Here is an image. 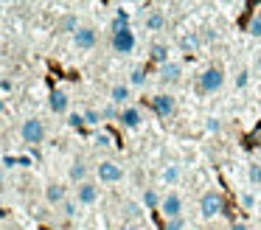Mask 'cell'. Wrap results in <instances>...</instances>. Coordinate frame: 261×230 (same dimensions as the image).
Wrapping results in <instances>:
<instances>
[{
  "label": "cell",
  "mask_w": 261,
  "mask_h": 230,
  "mask_svg": "<svg viewBox=\"0 0 261 230\" xmlns=\"http://www.w3.org/2000/svg\"><path fill=\"white\" fill-rule=\"evenodd\" d=\"M242 202H244V205H247V208H253V202H255V199H253V196H250V194H244V196H242Z\"/></svg>",
  "instance_id": "cell-36"
},
{
  "label": "cell",
  "mask_w": 261,
  "mask_h": 230,
  "mask_svg": "<svg viewBox=\"0 0 261 230\" xmlns=\"http://www.w3.org/2000/svg\"><path fill=\"white\" fill-rule=\"evenodd\" d=\"M186 216H177V219H166V230H186Z\"/></svg>",
  "instance_id": "cell-28"
},
{
  "label": "cell",
  "mask_w": 261,
  "mask_h": 230,
  "mask_svg": "<svg viewBox=\"0 0 261 230\" xmlns=\"http://www.w3.org/2000/svg\"><path fill=\"white\" fill-rule=\"evenodd\" d=\"M258 191H261V188H258Z\"/></svg>",
  "instance_id": "cell-41"
},
{
  "label": "cell",
  "mask_w": 261,
  "mask_h": 230,
  "mask_svg": "<svg viewBox=\"0 0 261 230\" xmlns=\"http://www.w3.org/2000/svg\"><path fill=\"white\" fill-rule=\"evenodd\" d=\"M110 45H113L115 54L121 56H129L138 45V37L129 25H113V37H110Z\"/></svg>",
  "instance_id": "cell-5"
},
{
  "label": "cell",
  "mask_w": 261,
  "mask_h": 230,
  "mask_svg": "<svg viewBox=\"0 0 261 230\" xmlns=\"http://www.w3.org/2000/svg\"><path fill=\"white\" fill-rule=\"evenodd\" d=\"M96 146H110V135L107 132H98L96 135Z\"/></svg>",
  "instance_id": "cell-34"
},
{
  "label": "cell",
  "mask_w": 261,
  "mask_h": 230,
  "mask_svg": "<svg viewBox=\"0 0 261 230\" xmlns=\"http://www.w3.org/2000/svg\"><path fill=\"white\" fill-rule=\"evenodd\" d=\"M158 79L163 84H177L182 79V65H180V62H166V65H160Z\"/></svg>",
  "instance_id": "cell-15"
},
{
  "label": "cell",
  "mask_w": 261,
  "mask_h": 230,
  "mask_svg": "<svg viewBox=\"0 0 261 230\" xmlns=\"http://www.w3.org/2000/svg\"><path fill=\"white\" fill-rule=\"evenodd\" d=\"M62 208H65V216H70V219H73V216H76V208H79V202H76V199L70 202V199H68Z\"/></svg>",
  "instance_id": "cell-30"
},
{
  "label": "cell",
  "mask_w": 261,
  "mask_h": 230,
  "mask_svg": "<svg viewBox=\"0 0 261 230\" xmlns=\"http://www.w3.org/2000/svg\"><path fill=\"white\" fill-rule=\"evenodd\" d=\"M42 196H45V202H48L51 208H62L65 202H68V188H65V183L51 180V183L42 188Z\"/></svg>",
  "instance_id": "cell-9"
},
{
  "label": "cell",
  "mask_w": 261,
  "mask_h": 230,
  "mask_svg": "<svg viewBox=\"0 0 261 230\" xmlns=\"http://www.w3.org/2000/svg\"><path fill=\"white\" fill-rule=\"evenodd\" d=\"M20 138H23V143H29V146L45 143V138H48L45 121H42L40 115H29L23 123H20Z\"/></svg>",
  "instance_id": "cell-4"
},
{
  "label": "cell",
  "mask_w": 261,
  "mask_h": 230,
  "mask_svg": "<svg viewBox=\"0 0 261 230\" xmlns=\"http://www.w3.org/2000/svg\"><path fill=\"white\" fill-rule=\"evenodd\" d=\"M247 183L261 188V163H247Z\"/></svg>",
  "instance_id": "cell-21"
},
{
  "label": "cell",
  "mask_w": 261,
  "mask_h": 230,
  "mask_svg": "<svg viewBox=\"0 0 261 230\" xmlns=\"http://www.w3.org/2000/svg\"><path fill=\"white\" fill-rule=\"evenodd\" d=\"M180 48L186 50V54H194V50L199 48V37H197V31H186V34H180Z\"/></svg>",
  "instance_id": "cell-19"
},
{
  "label": "cell",
  "mask_w": 261,
  "mask_h": 230,
  "mask_svg": "<svg viewBox=\"0 0 261 230\" xmlns=\"http://www.w3.org/2000/svg\"><path fill=\"white\" fill-rule=\"evenodd\" d=\"M247 84H250V70H247V67H242V70L236 73V87H239V90H244Z\"/></svg>",
  "instance_id": "cell-29"
},
{
  "label": "cell",
  "mask_w": 261,
  "mask_h": 230,
  "mask_svg": "<svg viewBox=\"0 0 261 230\" xmlns=\"http://www.w3.org/2000/svg\"><path fill=\"white\" fill-rule=\"evenodd\" d=\"M129 98H132V87H129L126 82L113 84V87H110V104H115V107H129Z\"/></svg>",
  "instance_id": "cell-16"
},
{
  "label": "cell",
  "mask_w": 261,
  "mask_h": 230,
  "mask_svg": "<svg viewBox=\"0 0 261 230\" xmlns=\"http://www.w3.org/2000/svg\"><path fill=\"white\" fill-rule=\"evenodd\" d=\"M68 123H70V126H82V123H85V118H82V112H73V115L68 118Z\"/></svg>",
  "instance_id": "cell-33"
},
{
  "label": "cell",
  "mask_w": 261,
  "mask_h": 230,
  "mask_svg": "<svg viewBox=\"0 0 261 230\" xmlns=\"http://www.w3.org/2000/svg\"><path fill=\"white\" fill-rule=\"evenodd\" d=\"M160 199H163V196H160L154 188H143V194H141L143 208H149V211H158V208H160Z\"/></svg>",
  "instance_id": "cell-20"
},
{
  "label": "cell",
  "mask_w": 261,
  "mask_h": 230,
  "mask_svg": "<svg viewBox=\"0 0 261 230\" xmlns=\"http://www.w3.org/2000/svg\"><path fill=\"white\" fill-rule=\"evenodd\" d=\"M98 45V31L93 25H79L73 34V48L76 50H93Z\"/></svg>",
  "instance_id": "cell-8"
},
{
  "label": "cell",
  "mask_w": 261,
  "mask_h": 230,
  "mask_svg": "<svg viewBox=\"0 0 261 230\" xmlns=\"http://www.w3.org/2000/svg\"><path fill=\"white\" fill-rule=\"evenodd\" d=\"M247 34H250V37H261V11L250 17V22H247Z\"/></svg>",
  "instance_id": "cell-25"
},
{
  "label": "cell",
  "mask_w": 261,
  "mask_h": 230,
  "mask_svg": "<svg viewBox=\"0 0 261 230\" xmlns=\"http://www.w3.org/2000/svg\"><path fill=\"white\" fill-rule=\"evenodd\" d=\"M68 177H70V183H73V185L90 180V166H87L85 157H73V163H70V168H68Z\"/></svg>",
  "instance_id": "cell-13"
},
{
  "label": "cell",
  "mask_w": 261,
  "mask_h": 230,
  "mask_svg": "<svg viewBox=\"0 0 261 230\" xmlns=\"http://www.w3.org/2000/svg\"><path fill=\"white\" fill-rule=\"evenodd\" d=\"M225 87V67L222 65H208L202 73L197 76V90L205 95H214Z\"/></svg>",
  "instance_id": "cell-1"
},
{
  "label": "cell",
  "mask_w": 261,
  "mask_h": 230,
  "mask_svg": "<svg viewBox=\"0 0 261 230\" xmlns=\"http://www.w3.org/2000/svg\"><path fill=\"white\" fill-rule=\"evenodd\" d=\"M48 110H51L54 115H68V110H70V95L65 93L62 87L51 90V95H48Z\"/></svg>",
  "instance_id": "cell-10"
},
{
  "label": "cell",
  "mask_w": 261,
  "mask_h": 230,
  "mask_svg": "<svg viewBox=\"0 0 261 230\" xmlns=\"http://www.w3.org/2000/svg\"><path fill=\"white\" fill-rule=\"evenodd\" d=\"M166 22H169V17H166L160 9H149L146 14H143V28H146V31H152V34L163 31Z\"/></svg>",
  "instance_id": "cell-14"
},
{
  "label": "cell",
  "mask_w": 261,
  "mask_h": 230,
  "mask_svg": "<svg viewBox=\"0 0 261 230\" xmlns=\"http://www.w3.org/2000/svg\"><path fill=\"white\" fill-rule=\"evenodd\" d=\"M76 28H79V20H76L73 14H65L62 20H59V31L62 34H76Z\"/></svg>",
  "instance_id": "cell-22"
},
{
  "label": "cell",
  "mask_w": 261,
  "mask_h": 230,
  "mask_svg": "<svg viewBox=\"0 0 261 230\" xmlns=\"http://www.w3.org/2000/svg\"><path fill=\"white\" fill-rule=\"evenodd\" d=\"M255 73H258V76H261V50H258V54H255Z\"/></svg>",
  "instance_id": "cell-37"
},
{
  "label": "cell",
  "mask_w": 261,
  "mask_h": 230,
  "mask_svg": "<svg viewBox=\"0 0 261 230\" xmlns=\"http://www.w3.org/2000/svg\"><path fill=\"white\" fill-rule=\"evenodd\" d=\"M93 174H96L98 185H118V183H124V177H126L124 166H121L118 160H98L96 166H93Z\"/></svg>",
  "instance_id": "cell-2"
},
{
  "label": "cell",
  "mask_w": 261,
  "mask_h": 230,
  "mask_svg": "<svg viewBox=\"0 0 261 230\" xmlns=\"http://www.w3.org/2000/svg\"><path fill=\"white\" fill-rule=\"evenodd\" d=\"M230 230H250V227H247L244 222H233V224H230Z\"/></svg>",
  "instance_id": "cell-35"
},
{
  "label": "cell",
  "mask_w": 261,
  "mask_h": 230,
  "mask_svg": "<svg viewBox=\"0 0 261 230\" xmlns=\"http://www.w3.org/2000/svg\"><path fill=\"white\" fill-rule=\"evenodd\" d=\"M146 84V70L143 67H135V70L129 73V87H143Z\"/></svg>",
  "instance_id": "cell-24"
},
{
  "label": "cell",
  "mask_w": 261,
  "mask_h": 230,
  "mask_svg": "<svg viewBox=\"0 0 261 230\" xmlns=\"http://www.w3.org/2000/svg\"><path fill=\"white\" fill-rule=\"evenodd\" d=\"M222 213H225V196H222L216 188L202 191V196H199V216H202L205 222H214V219L222 216Z\"/></svg>",
  "instance_id": "cell-3"
},
{
  "label": "cell",
  "mask_w": 261,
  "mask_h": 230,
  "mask_svg": "<svg viewBox=\"0 0 261 230\" xmlns=\"http://www.w3.org/2000/svg\"><path fill=\"white\" fill-rule=\"evenodd\" d=\"M118 123L126 129H141L143 126V112L138 107H121V115H118Z\"/></svg>",
  "instance_id": "cell-12"
},
{
  "label": "cell",
  "mask_w": 261,
  "mask_h": 230,
  "mask_svg": "<svg viewBox=\"0 0 261 230\" xmlns=\"http://www.w3.org/2000/svg\"><path fill=\"white\" fill-rule=\"evenodd\" d=\"M73 199L79 202V208H93L98 199H101V185H98L96 180H85V183L76 185Z\"/></svg>",
  "instance_id": "cell-6"
},
{
  "label": "cell",
  "mask_w": 261,
  "mask_h": 230,
  "mask_svg": "<svg viewBox=\"0 0 261 230\" xmlns=\"http://www.w3.org/2000/svg\"><path fill=\"white\" fill-rule=\"evenodd\" d=\"M158 211L163 213V219H177V216H182V211H186V202H182L180 191L171 188L169 194H163V199H160V208H158Z\"/></svg>",
  "instance_id": "cell-7"
},
{
  "label": "cell",
  "mask_w": 261,
  "mask_h": 230,
  "mask_svg": "<svg viewBox=\"0 0 261 230\" xmlns=\"http://www.w3.org/2000/svg\"><path fill=\"white\" fill-rule=\"evenodd\" d=\"M205 129H208V132H219V129H222L219 118H208V121H205Z\"/></svg>",
  "instance_id": "cell-31"
},
{
  "label": "cell",
  "mask_w": 261,
  "mask_h": 230,
  "mask_svg": "<svg viewBox=\"0 0 261 230\" xmlns=\"http://www.w3.org/2000/svg\"><path fill=\"white\" fill-rule=\"evenodd\" d=\"M160 177H163V183L169 185V188H177V185H180V180H182V168L177 166V163H171V166L163 168V174H160Z\"/></svg>",
  "instance_id": "cell-17"
},
{
  "label": "cell",
  "mask_w": 261,
  "mask_h": 230,
  "mask_svg": "<svg viewBox=\"0 0 261 230\" xmlns=\"http://www.w3.org/2000/svg\"><path fill=\"white\" fill-rule=\"evenodd\" d=\"M219 3H233V0H219Z\"/></svg>",
  "instance_id": "cell-38"
},
{
  "label": "cell",
  "mask_w": 261,
  "mask_h": 230,
  "mask_svg": "<svg viewBox=\"0 0 261 230\" xmlns=\"http://www.w3.org/2000/svg\"><path fill=\"white\" fill-rule=\"evenodd\" d=\"M152 107L160 118H169V115H174V110H177V98L171 93H158L152 98Z\"/></svg>",
  "instance_id": "cell-11"
},
{
  "label": "cell",
  "mask_w": 261,
  "mask_h": 230,
  "mask_svg": "<svg viewBox=\"0 0 261 230\" xmlns=\"http://www.w3.org/2000/svg\"><path fill=\"white\" fill-rule=\"evenodd\" d=\"M124 216H126V222H141V205H138V202H126Z\"/></svg>",
  "instance_id": "cell-23"
},
{
  "label": "cell",
  "mask_w": 261,
  "mask_h": 230,
  "mask_svg": "<svg viewBox=\"0 0 261 230\" xmlns=\"http://www.w3.org/2000/svg\"><path fill=\"white\" fill-rule=\"evenodd\" d=\"M118 230H146V224L143 222H124Z\"/></svg>",
  "instance_id": "cell-32"
},
{
  "label": "cell",
  "mask_w": 261,
  "mask_h": 230,
  "mask_svg": "<svg viewBox=\"0 0 261 230\" xmlns=\"http://www.w3.org/2000/svg\"><path fill=\"white\" fill-rule=\"evenodd\" d=\"M118 115H121V110H118L115 104H107V107L101 110V118H104V121H118Z\"/></svg>",
  "instance_id": "cell-27"
},
{
  "label": "cell",
  "mask_w": 261,
  "mask_h": 230,
  "mask_svg": "<svg viewBox=\"0 0 261 230\" xmlns=\"http://www.w3.org/2000/svg\"><path fill=\"white\" fill-rule=\"evenodd\" d=\"M208 230H222V227H208Z\"/></svg>",
  "instance_id": "cell-39"
},
{
  "label": "cell",
  "mask_w": 261,
  "mask_h": 230,
  "mask_svg": "<svg viewBox=\"0 0 261 230\" xmlns=\"http://www.w3.org/2000/svg\"><path fill=\"white\" fill-rule=\"evenodd\" d=\"M0 183H3V177H0Z\"/></svg>",
  "instance_id": "cell-40"
},
{
  "label": "cell",
  "mask_w": 261,
  "mask_h": 230,
  "mask_svg": "<svg viewBox=\"0 0 261 230\" xmlns=\"http://www.w3.org/2000/svg\"><path fill=\"white\" fill-rule=\"evenodd\" d=\"M149 59L158 62V65H166V62H171V48L163 45V42L152 45V48H149Z\"/></svg>",
  "instance_id": "cell-18"
},
{
  "label": "cell",
  "mask_w": 261,
  "mask_h": 230,
  "mask_svg": "<svg viewBox=\"0 0 261 230\" xmlns=\"http://www.w3.org/2000/svg\"><path fill=\"white\" fill-rule=\"evenodd\" d=\"M82 118H85V123H90V126H96V123H101V110H85L82 112Z\"/></svg>",
  "instance_id": "cell-26"
}]
</instances>
